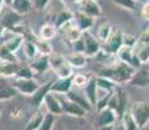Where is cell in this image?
Segmentation results:
<instances>
[{
  "label": "cell",
  "instance_id": "1",
  "mask_svg": "<svg viewBox=\"0 0 149 130\" xmlns=\"http://www.w3.org/2000/svg\"><path fill=\"white\" fill-rule=\"evenodd\" d=\"M135 69L131 65L126 64V63L120 61L115 57L110 64H107L106 66H103L101 69L100 74L101 77H106V78L111 79L114 83L118 86V85H126L130 83V81L132 79L135 74Z\"/></svg>",
  "mask_w": 149,
  "mask_h": 130
},
{
  "label": "cell",
  "instance_id": "2",
  "mask_svg": "<svg viewBox=\"0 0 149 130\" xmlns=\"http://www.w3.org/2000/svg\"><path fill=\"white\" fill-rule=\"evenodd\" d=\"M0 13H1L0 26H3L7 31H10V33L13 31V34H21V35H24V29H21L22 16H20L17 12H15L10 7L4 8Z\"/></svg>",
  "mask_w": 149,
  "mask_h": 130
},
{
  "label": "cell",
  "instance_id": "3",
  "mask_svg": "<svg viewBox=\"0 0 149 130\" xmlns=\"http://www.w3.org/2000/svg\"><path fill=\"white\" fill-rule=\"evenodd\" d=\"M50 69L58 76V78H71L73 76V68L70 65L67 57L63 55L52 54L49 56Z\"/></svg>",
  "mask_w": 149,
  "mask_h": 130
},
{
  "label": "cell",
  "instance_id": "4",
  "mask_svg": "<svg viewBox=\"0 0 149 130\" xmlns=\"http://www.w3.org/2000/svg\"><path fill=\"white\" fill-rule=\"evenodd\" d=\"M130 113L132 115L139 128H144L149 122V103L144 102V100L135 102L130 108Z\"/></svg>",
  "mask_w": 149,
  "mask_h": 130
},
{
  "label": "cell",
  "instance_id": "5",
  "mask_svg": "<svg viewBox=\"0 0 149 130\" xmlns=\"http://www.w3.org/2000/svg\"><path fill=\"white\" fill-rule=\"evenodd\" d=\"M122 47H123V31L120 29H113L111 35L105 43H102V50L111 56H116Z\"/></svg>",
  "mask_w": 149,
  "mask_h": 130
},
{
  "label": "cell",
  "instance_id": "6",
  "mask_svg": "<svg viewBox=\"0 0 149 130\" xmlns=\"http://www.w3.org/2000/svg\"><path fill=\"white\" fill-rule=\"evenodd\" d=\"M82 41H84V55L86 57H95L98 55V52L102 48L101 42L95 38V35H93L90 31H84L82 33Z\"/></svg>",
  "mask_w": 149,
  "mask_h": 130
},
{
  "label": "cell",
  "instance_id": "7",
  "mask_svg": "<svg viewBox=\"0 0 149 130\" xmlns=\"http://www.w3.org/2000/svg\"><path fill=\"white\" fill-rule=\"evenodd\" d=\"M12 85L18 94L26 95V96H31L39 87V83L34 78L33 79H16L15 78Z\"/></svg>",
  "mask_w": 149,
  "mask_h": 130
},
{
  "label": "cell",
  "instance_id": "8",
  "mask_svg": "<svg viewBox=\"0 0 149 130\" xmlns=\"http://www.w3.org/2000/svg\"><path fill=\"white\" fill-rule=\"evenodd\" d=\"M59 100H60V104H62L63 113H67V115L73 116V117H85V116L88 115V112H85L80 105L74 104L73 102H71L64 95H60Z\"/></svg>",
  "mask_w": 149,
  "mask_h": 130
},
{
  "label": "cell",
  "instance_id": "9",
  "mask_svg": "<svg viewBox=\"0 0 149 130\" xmlns=\"http://www.w3.org/2000/svg\"><path fill=\"white\" fill-rule=\"evenodd\" d=\"M79 10L94 20L102 17L103 14L102 8L98 4V1H93V0H82L81 3H79Z\"/></svg>",
  "mask_w": 149,
  "mask_h": 130
},
{
  "label": "cell",
  "instance_id": "10",
  "mask_svg": "<svg viewBox=\"0 0 149 130\" xmlns=\"http://www.w3.org/2000/svg\"><path fill=\"white\" fill-rule=\"evenodd\" d=\"M51 83H52V81H49L43 85H39L38 90L30 96L31 104H33L36 108H41L42 105H43L45 98L50 94V90H51Z\"/></svg>",
  "mask_w": 149,
  "mask_h": 130
},
{
  "label": "cell",
  "instance_id": "11",
  "mask_svg": "<svg viewBox=\"0 0 149 130\" xmlns=\"http://www.w3.org/2000/svg\"><path fill=\"white\" fill-rule=\"evenodd\" d=\"M72 77L71 78H58L56 81H52L50 92L55 95H67L70 91H72Z\"/></svg>",
  "mask_w": 149,
  "mask_h": 130
},
{
  "label": "cell",
  "instance_id": "12",
  "mask_svg": "<svg viewBox=\"0 0 149 130\" xmlns=\"http://www.w3.org/2000/svg\"><path fill=\"white\" fill-rule=\"evenodd\" d=\"M73 22H74V25L84 33V31H89L90 29L94 26L95 20L89 17V16L84 14V13L80 12V10H76V12H73Z\"/></svg>",
  "mask_w": 149,
  "mask_h": 130
},
{
  "label": "cell",
  "instance_id": "13",
  "mask_svg": "<svg viewBox=\"0 0 149 130\" xmlns=\"http://www.w3.org/2000/svg\"><path fill=\"white\" fill-rule=\"evenodd\" d=\"M130 85L136 87H149V72L147 65H143L141 68L136 69L132 79L130 81Z\"/></svg>",
  "mask_w": 149,
  "mask_h": 130
},
{
  "label": "cell",
  "instance_id": "14",
  "mask_svg": "<svg viewBox=\"0 0 149 130\" xmlns=\"http://www.w3.org/2000/svg\"><path fill=\"white\" fill-rule=\"evenodd\" d=\"M118 120H120L118 113L114 112L110 108H105V109H102L101 112H98V118H97L98 126L115 125V124L118 122Z\"/></svg>",
  "mask_w": 149,
  "mask_h": 130
},
{
  "label": "cell",
  "instance_id": "15",
  "mask_svg": "<svg viewBox=\"0 0 149 130\" xmlns=\"http://www.w3.org/2000/svg\"><path fill=\"white\" fill-rule=\"evenodd\" d=\"M18 92L13 87V85L8 81V78L0 77V102H7L10 100L17 95Z\"/></svg>",
  "mask_w": 149,
  "mask_h": 130
},
{
  "label": "cell",
  "instance_id": "16",
  "mask_svg": "<svg viewBox=\"0 0 149 130\" xmlns=\"http://www.w3.org/2000/svg\"><path fill=\"white\" fill-rule=\"evenodd\" d=\"M43 105L46 107L47 112L51 113V115H55V116H59L63 113L62 111V104H60V100L59 98L56 96L55 94L50 92L46 98H45V102H43Z\"/></svg>",
  "mask_w": 149,
  "mask_h": 130
},
{
  "label": "cell",
  "instance_id": "17",
  "mask_svg": "<svg viewBox=\"0 0 149 130\" xmlns=\"http://www.w3.org/2000/svg\"><path fill=\"white\" fill-rule=\"evenodd\" d=\"M60 30H62L65 41H68V43H71V44L74 43L76 41H79V39L82 36V31L74 25L73 21H71L70 23H67V25H65L64 28H62Z\"/></svg>",
  "mask_w": 149,
  "mask_h": 130
},
{
  "label": "cell",
  "instance_id": "18",
  "mask_svg": "<svg viewBox=\"0 0 149 130\" xmlns=\"http://www.w3.org/2000/svg\"><path fill=\"white\" fill-rule=\"evenodd\" d=\"M84 89H85L84 96L88 99V102L90 103L92 107H95V104H97V96H98V86H97L95 77H90V79L85 85Z\"/></svg>",
  "mask_w": 149,
  "mask_h": 130
},
{
  "label": "cell",
  "instance_id": "19",
  "mask_svg": "<svg viewBox=\"0 0 149 130\" xmlns=\"http://www.w3.org/2000/svg\"><path fill=\"white\" fill-rule=\"evenodd\" d=\"M20 65L16 61L12 60H0V77L4 78H10V77H16Z\"/></svg>",
  "mask_w": 149,
  "mask_h": 130
},
{
  "label": "cell",
  "instance_id": "20",
  "mask_svg": "<svg viewBox=\"0 0 149 130\" xmlns=\"http://www.w3.org/2000/svg\"><path fill=\"white\" fill-rule=\"evenodd\" d=\"M71 21H73V12L68 8H63L58 12L56 17L54 20V25L58 30H60L62 28H64L67 23H70Z\"/></svg>",
  "mask_w": 149,
  "mask_h": 130
},
{
  "label": "cell",
  "instance_id": "21",
  "mask_svg": "<svg viewBox=\"0 0 149 130\" xmlns=\"http://www.w3.org/2000/svg\"><path fill=\"white\" fill-rule=\"evenodd\" d=\"M29 68L33 70L34 74H42L50 69V63H49V56H39L31 60V64Z\"/></svg>",
  "mask_w": 149,
  "mask_h": 130
},
{
  "label": "cell",
  "instance_id": "22",
  "mask_svg": "<svg viewBox=\"0 0 149 130\" xmlns=\"http://www.w3.org/2000/svg\"><path fill=\"white\" fill-rule=\"evenodd\" d=\"M64 96H67L71 102L74 103V104L80 105V107H81L85 112L89 113V112H92V111H93V107L90 105V103L88 102V99L84 96V95L77 94V92H74V91H70L67 95H64Z\"/></svg>",
  "mask_w": 149,
  "mask_h": 130
},
{
  "label": "cell",
  "instance_id": "23",
  "mask_svg": "<svg viewBox=\"0 0 149 130\" xmlns=\"http://www.w3.org/2000/svg\"><path fill=\"white\" fill-rule=\"evenodd\" d=\"M56 33H58V29L55 28L54 23L47 22V23H45V25L41 26L39 33H38V38L42 39V41H49L50 42L51 39L55 38Z\"/></svg>",
  "mask_w": 149,
  "mask_h": 130
},
{
  "label": "cell",
  "instance_id": "24",
  "mask_svg": "<svg viewBox=\"0 0 149 130\" xmlns=\"http://www.w3.org/2000/svg\"><path fill=\"white\" fill-rule=\"evenodd\" d=\"M134 54L137 56V59L140 60L143 65L149 64V44L137 42V44L134 48Z\"/></svg>",
  "mask_w": 149,
  "mask_h": 130
},
{
  "label": "cell",
  "instance_id": "25",
  "mask_svg": "<svg viewBox=\"0 0 149 130\" xmlns=\"http://www.w3.org/2000/svg\"><path fill=\"white\" fill-rule=\"evenodd\" d=\"M10 8L20 16H25L30 13V10L33 9V3L30 0H15Z\"/></svg>",
  "mask_w": 149,
  "mask_h": 130
},
{
  "label": "cell",
  "instance_id": "26",
  "mask_svg": "<svg viewBox=\"0 0 149 130\" xmlns=\"http://www.w3.org/2000/svg\"><path fill=\"white\" fill-rule=\"evenodd\" d=\"M67 60L70 63V65L73 69H81L86 65L88 57L84 54H79V52H72L70 56H67Z\"/></svg>",
  "mask_w": 149,
  "mask_h": 130
},
{
  "label": "cell",
  "instance_id": "27",
  "mask_svg": "<svg viewBox=\"0 0 149 130\" xmlns=\"http://www.w3.org/2000/svg\"><path fill=\"white\" fill-rule=\"evenodd\" d=\"M43 117H45V113L42 112L41 109H38L30 118H29V121L26 122L25 129L24 130H38L39 126H41V124H42V121H43Z\"/></svg>",
  "mask_w": 149,
  "mask_h": 130
},
{
  "label": "cell",
  "instance_id": "28",
  "mask_svg": "<svg viewBox=\"0 0 149 130\" xmlns=\"http://www.w3.org/2000/svg\"><path fill=\"white\" fill-rule=\"evenodd\" d=\"M111 33H113V26H111L109 22H103L98 26L97 33H95V38H97L98 41L101 42V44H102L107 41V38L111 35Z\"/></svg>",
  "mask_w": 149,
  "mask_h": 130
},
{
  "label": "cell",
  "instance_id": "29",
  "mask_svg": "<svg viewBox=\"0 0 149 130\" xmlns=\"http://www.w3.org/2000/svg\"><path fill=\"white\" fill-rule=\"evenodd\" d=\"M33 42L37 47V51H38V54L41 56H51L52 55V46L49 41H42V39L37 38Z\"/></svg>",
  "mask_w": 149,
  "mask_h": 130
},
{
  "label": "cell",
  "instance_id": "30",
  "mask_svg": "<svg viewBox=\"0 0 149 130\" xmlns=\"http://www.w3.org/2000/svg\"><path fill=\"white\" fill-rule=\"evenodd\" d=\"M120 124L124 130H140L139 125H137L136 121L134 120V117H132V115L130 113V111H126V112L123 113V116L120 117Z\"/></svg>",
  "mask_w": 149,
  "mask_h": 130
},
{
  "label": "cell",
  "instance_id": "31",
  "mask_svg": "<svg viewBox=\"0 0 149 130\" xmlns=\"http://www.w3.org/2000/svg\"><path fill=\"white\" fill-rule=\"evenodd\" d=\"M95 81H97V86L98 89L101 90H105V91H109V92H114L116 89V85L114 83L111 79L106 78V77H101V76H97L95 77Z\"/></svg>",
  "mask_w": 149,
  "mask_h": 130
},
{
  "label": "cell",
  "instance_id": "32",
  "mask_svg": "<svg viewBox=\"0 0 149 130\" xmlns=\"http://www.w3.org/2000/svg\"><path fill=\"white\" fill-rule=\"evenodd\" d=\"M22 50H24L25 56L28 57L29 60H34L37 57V55H38V51H37V47H36V44H34V42L29 41V39H25V42H24V44H22Z\"/></svg>",
  "mask_w": 149,
  "mask_h": 130
},
{
  "label": "cell",
  "instance_id": "33",
  "mask_svg": "<svg viewBox=\"0 0 149 130\" xmlns=\"http://www.w3.org/2000/svg\"><path fill=\"white\" fill-rule=\"evenodd\" d=\"M55 121H56V116L51 115V113H45V117L43 121H42L41 126H39L38 130H52L55 125Z\"/></svg>",
  "mask_w": 149,
  "mask_h": 130
},
{
  "label": "cell",
  "instance_id": "34",
  "mask_svg": "<svg viewBox=\"0 0 149 130\" xmlns=\"http://www.w3.org/2000/svg\"><path fill=\"white\" fill-rule=\"evenodd\" d=\"M114 4L126 10H130V12H134L137 7L136 0H114Z\"/></svg>",
  "mask_w": 149,
  "mask_h": 130
},
{
  "label": "cell",
  "instance_id": "35",
  "mask_svg": "<svg viewBox=\"0 0 149 130\" xmlns=\"http://www.w3.org/2000/svg\"><path fill=\"white\" fill-rule=\"evenodd\" d=\"M33 70H31L29 66H20L16 73V79H33Z\"/></svg>",
  "mask_w": 149,
  "mask_h": 130
},
{
  "label": "cell",
  "instance_id": "36",
  "mask_svg": "<svg viewBox=\"0 0 149 130\" xmlns=\"http://www.w3.org/2000/svg\"><path fill=\"white\" fill-rule=\"evenodd\" d=\"M90 79V77L85 76L82 73H76L72 76V85L76 87H85V85L88 83V81Z\"/></svg>",
  "mask_w": 149,
  "mask_h": 130
},
{
  "label": "cell",
  "instance_id": "37",
  "mask_svg": "<svg viewBox=\"0 0 149 130\" xmlns=\"http://www.w3.org/2000/svg\"><path fill=\"white\" fill-rule=\"evenodd\" d=\"M139 42V38H136L135 35L128 33H123V46L128 47V48H135V46Z\"/></svg>",
  "mask_w": 149,
  "mask_h": 130
},
{
  "label": "cell",
  "instance_id": "38",
  "mask_svg": "<svg viewBox=\"0 0 149 130\" xmlns=\"http://www.w3.org/2000/svg\"><path fill=\"white\" fill-rule=\"evenodd\" d=\"M50 1L51 0H33V7L37 10H43L50 4Z\"/></svg>",
  "mask_w": 149,
  "mask_h": 130
},
{
  "label": "cell",
  "instance_id": "39",
  "mask_svg": "<svg viewBox=\"0 0 149 130\" xmlns=\"http://www.w3.org/2000/svg\"><path fill=\"white\" fill-rule=\"evenodd\" d=\"M72 48H73V52H79V54H84V41H82V36L79 39V41H76L74 43H72Z\"/></svg>",
  "mask_w": 149,
  "mask_h": 130
},
{
  "label": "cell",
  "instance_id": "40",
  "mask_svg": "<svg viewBox=\"0 0 149 130\" xmlns=\"http://www.w3.org/2000/svg\"><path fill=\"white\" fill-rule=\"evenodd\" d=\"M141 16L144 20L149 21V3H145L144 7H143V10H141Z\"/></svg>",
  "mask_w": 149,
  "mask_h": 130
},
{
  "label": "cell",
  "instance_id": "41",
  "mask_svg": "<svg viewBox=\"0 0 149 130\" xmlns=\"http://www.w3.org/2000/svg\"><path fill=\"white\" fill-rule=\"evenodd\" d=\"M5 34V29L3 26H0V47H1V43H3V36Z\"/></svg>",
  "mask_w": 149,
  "mask_h": 130
},
{
  "label": "cell",
  "instance_id": "42",
  "mask_svg": "<svg viewBox=\"0 0 149 130\" xmlns=\"http://www.w3.org/2000/svg\"><path fill=\"white\" fill-rule=\"evenodd\" d=\"M115 125H107V126H100L98 130H114Z\"/></svg>",
  "mask_w": 149,
  "mask_h": 130
},
{
  "label": "cell",
  "instance_id": "43",
  "mask_svg": "<svg viewBox=\"0 0 149 130\" xmlns=\"http://www.w3.org/2000/svg\"><path fill=\"white\" fill-rule=\"evenodd\" d=\"M13 1H15V0H4V4H5V7H12Z\"/></svg>",
  "mask_w": 149,
  "mask_h": 130
},
{
  "label": "cell",
  "instance_id": "44",
  "mask_svg": "<svg viewBox=\"0 0 149 130\" xmlns=\"http://www.w3.org/2000/svg\"><path fill=\"white\" fill-rule=\"evenodd\" d=\"M114 130H124V129H123V126H122V124L119 122V124H116V126L114 128Z\"/></svg>",
  "mask_w": 149,
  "mask_h": 130
},
{
  "label": "cell",
  "instance_id": "45",
  "mask_svg": "<svg viewBox=\"0 0 149 130\" xmlns=\"http://www.w3.org/2000/svg\"><path fill=\"white\" fill-rule=\"evenodd\" d=\"M5 4H4V0H0V12H1L3 9H4Z\"/></svg>",
  "mask_w": 149,
  "mask_h": 130
},
{
  "label": "cell",
  "instance_id": "46",
  "mask_svg": "<svg viewBox=\"0 0 149 130\" xmlns=\"http://www.w3.org/2000/svg\"><path fill=\"white\" fill-rule=\"evenodd\" d=\"M70 1H72V3H77V4H79V3H81L82 0H70Z\"/></svg>",
  "mask_w": 149,
  "mask_h": 130
},
{
  "label": "cell",
  "instance_id": "47",
  "mask_svg": "<svg viewBox=\"0 0 149 130\" xmlns=\"http://www.w3.org/2000/svg\"><path fill=\"white\" fill-rule=\"evenodd\" d=\"M147 68H148V72H149V64H147Z\"/></svg>",
  "mask_w": 149,
  "mask_h": 130
},
{
  "label": "cell",
  "instance_id": "48",
  "mask_svg": "<svg viewBox=\"0 0 149 130\" xmlns=\"http://www.w3.org/2000/svg\"><path fill=\"white\" fill-rule=\"evenodd\" d=\"M1 111H3V109H1V108H0V115H1Z\"/></svg>",
  "mask_w": 149,
  "mask_h": 130
},
{
  "label": "cell",
  "instance_id": "49",
  "mask_svg": "<svg viewBox=\"0 0 149 130\" xmlns=\"http://www.w3.org/2000/svg\"><path fill=\"white\" fill-rule=\"evenodd\" d=\"M93 1H98V0H93Z\"/></svg>",
  "mask_w": 149,
  "mask_h": 130
},
{
  "label": "cell",
  "instance_id": "50",
  "mask_svg": "<svg viewBox=\"0 0 149 130\" xmlns=\"http://www.w3.org/2000/svg\"><path fill=\"white\" fill-rule=\"evenodd\" d=\"M62 1H65V0H62Z\"/></svg>",
  "mask_w": 149,
  "mask_h": 130
},
{
  "label": "cell",
  "instance_id": "51",
  "mask_svg": "<svg viewBox=\"0 0 149 130\" xmlns=\"http://www.w3.org/2000/svg\"><path fill=\"white\" fill-rule=\"evenodd\" d=\"M136 1H137V0H136Z\"/></svg>",
  "mask_w": 149,
  "mask_h": 130
},
{
  "label": "cell",
  "instance_id": "52",
  "mask_svg": "<svg viewBox=\"0 0 149 130\" xmlns=\"http://www.w3.org/2000/svg\"><path fill=\"white\" fill-rule=\"evenodd\" d=\"M148 3H149V1H148Z\"/></svg>",
  "mask_w": 149,
  "mask_h": 130
}]
</instances>
